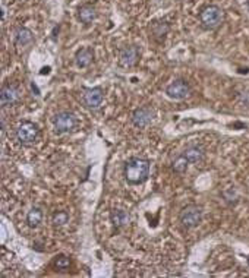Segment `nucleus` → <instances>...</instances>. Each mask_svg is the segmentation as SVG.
Listing matches in <instances>:
<instances>
[{
    "label": "nucleus",
    "instance_id": "f257e3e1",
    "mask_svg": "<svg viewBox=\"0 0 249 278\" xmlns=\"http://www.w3.org/2000/svg\"><path fill=\"white\" fill-rule=\"evenodd\" d=\"M149 167H151L149 160L141 158V157H133L125 163L123 176L129 185H141L147 182L148 179Z\"/></svg>",
    "mask_w": 249,
    "mask_h": 278
},
{
    "label": "nucleus",
    "instance_id": "f03ea898",
    "mask_svg": "<svg viewBox=\"0 0 249 278\" xmlns=\"http://www.w3.org/2000/svg\"><path fill=\"white\" fill-rule=\"evenodd\" d=\"M199 21L205 30H216L224 21V12L220 6L210 5V6L204 8L202 12L199 14Z\"/></svg>",
    "mask_w": 249,
    "mask_h": 278
},
{
    "label": "nucleus",
    "instance_id": "7ed1b4c3",
    "mask_svg": "<svg viewBox=\"0 0 249 278\" xmlns=\"http://www.w3.org/2000/svg\"><path fill=\"white\" fill-rule=\"evenodd\" d=\"M51 122H53L54 132H56L57 135H63V133H69V132H72V130L76 127V124H78V119H76V116H75L72 111H66V110H63V111L56 113Z\"/></svg>",
    "mask_w": 249,
    "mask_h": 278
},
{
    "label": "nucleus",
    "instance_id": "20e7f679",
    "mask_svg": "<svg viewBox=\"0 0 249 278\" xmlns=\"http://www.w3.org/2000/svg\"><path fill=\"white\" fill-rule=\"evenodd\" d=\"M202 208L198 205H188L181 211L179 214V221L183 228H194L202 221Z\"/></svg>",
    "mask_w": 249,
    "mask_h": 278
},
{
    "label": "nucleus",
    "instance_id": "39448f33",
    "mask_svg": "<svg viewBox=\"0 0 249 278\" xmlns=\"http://www.w3.org/2000/svg\"><path fill=\"white\" fill-rule=\"evenodd\" d=\"M38 136V126L34 122L25 120L17 127V139L22 145H33Z\"/></svg>",
    "mask_w": 249,
    "mask_h": 278
},
{
    "label": "nucleus",
    "instance_id": "423d86ee",
    "mask_svg": "<svg viewBox=\"0 0 249 278\" xmlns=\"http://www.w3.org/2000/svg\"><path fill=\"white\" fill-rule=\"evenodd\" d=\"M82 101L85 107H88L91 110L100 108L101 104H103V101H104V91H103V88H84Z\"/></svg>",
    "mask_w": 249,
    "mask_h": 278
},
{
    "label": "nucleus",
    "instance_id": "0eeeda50",
    "mask_svg": "<svg viewBox=\"0 0 249 278\" xmlns=\"http://www.w3.org/2000/svg\"><path fill=\"white\" fill-rule=\"evenodd\" d=\"M166 94L173 100H185L191 94V87L185 79H175L170 85H167Z\"/></svg>",
    "mask_w": 249,
    "mask_h": 278
},
{
    "label": "nucleus",
    "instance_id": "6e6552de",
    "mask_svg": "<svg viewBox=\"0 0 249 278\" xmlns=\"http://www.w3.org/2000/svg\"><path fill=\"white\" fill-rule=\"evenodd\" d=\"M152 119H154V110L151 105H142L132 113V123L139 129L147 127L152 122Z\"/></svg>",
    "mask_w": 249,
    "mask_h": 278
},
{
    "label": "nucleus",
    "instance_id": "1a4fd4ad",
    "mask_svg": "<svg viewBox=\"0 0 249 278\" xmlns=\"http://www.w3.org/2000/svg\"><path fill=\"white\" fill-rule=\"evenodd\" d=\"M21 98L19 88L15 84H8L0 89V104L2 107H12Z\"/></svg>",
    "mask_w": 249,
    "mask_h": 278
},
{
    "label": "nucleus",
    "instance_id": "9d476101",
    "mask_svg": "<svg viewBox=\"0 0 249 278\" xmlns=\"http://www.w3.org/2000/svg\"><path fill=\"white\" fill-rule=\"evenodd\" d=\"M139 56H141V53H139V49L136 46L125 47L120 52V56H119V65L122 68H132L138 63Z\"/></svg>",
    "mask_w": 249,
    "mask_h": 278
},
{
    "label": "nucleus",
    "instance_id": "9b49d317",
    "mask_svg": "<svg viewBox=\"0 0 249 278\" xmlns=\"http://www.w3.org/2000/svg\"><path fill=\"white\" fill-rule=\"evenodd\" d=\"M182 154L186 157V160L189 161V164H198V163H201L204 160L205 151L199 145H192V147H188Z\"/></svg>",
    "mask_w": 249,
    "mask_h": 278
},
{
    "label": "nucleus",
    "instance_id": "f8f14e48",
    "mask_svg": "<svg viewBox=\"0 0 249 278\" xmlns=\"http://www.w3.org/2000/svg\"><path fill=\"white\" fill-rule=\"evenodd\" d=\"M94 60V52L90 47H84L79 49L75 54V62L78 65V68H88Z\"/></svg>",
    "mask_w": 249,
    "mask_h": 278
},
{
    "label": "nucleus",
    "instance_id": "ddd939ff",
    "mask_svg": "<svg viewBox=\"0 0 249 278\" xmlns=\"http://www.w3.org/2000/svg\"><path fill=\"white\" fill-rule=\"evenodd\" d=\"M110 220H112L113 227H115L116 230H119V228H122V227L129 224L131 217H129V214H128L125 209H113L112 214H110Z\"/></svg>",
    "mask_w": 249,
    "mask_h": 278
},
{
    "label": "nucleus",
    "instance_id": "4468645a",
    "mask_svg": "<svg viewBox=\"0 0 249 278\" xmlns=\"http://www.w3.org/2000/svg\"><path fill=\"white\" fill-rule=\"evenodd\" d=\"M96 18H97V11H96V8L93 5H84V6L79 8V11H78V19L82 24L88 25L93 21H96Z\"/></svg>",
    "mask_w": 249,
    "mask_h": 278
},
{
    "label": "nucleus",
    "instance_id": "2eb2a0df",
    "mask_svg": "<svg viewBox=\"0 0 249 278\" xmlns=\"http://www.w3.org/2000/svg\"><path fill=\"white\" fill-rule=\"evenodd\" d=\"M43 221V211L38 207H33L27 214V224L31 228H37Z\"/></svg>",
    "mask_w": 249,
    "mask_h": 278
},
{
    "label": "nucleus",
    "instance_id": "dca6fc26",
    "mask_svg": "<svg viewBox=\"0 0 249 278\" xmlns=\"http://www.w3.org/2000/svg\"><path fill=\"white\" fill-rule=\"evenodd\" d=\"M33 40L34 35L31 33V30H28V28H19L17 31V34H15V43H17L18 46H21V47L28 46Z\"/></svg>",
    "mask_w": 249,
    "mask_h": 278
},
{
    "label": "nucleus",
    "instance_id": "f3484780",
    "mask_svg": "<svg viewBox=\"0 0 249 278\" xmlns=\"http://www.w3.org/2000/svg\"><path fill=\"white\" fill-rule=\"evenodd\" d=\"M151 33L155 38H164V35L169 33V24L164 21H155L151 24Z\"/></svg>",
    "mask_w": 249,
    "mask_h": 278
},
{
    "label": "nucleus",
    "instance_id": "a211bd4d",
    "mask_svg": "<svg viewBox=\"0 0 249 278\" xmlns=\"http://www.w3.org/2000/svg\"><path fill=\"white\" fill-rule=\"evenodd\" d=\"M188 167H189V161L186 160V157L183 154H181L178 158H175L173 163H172V170L178 174L185 173L188 170Z\"/></svg>",
    "mask_w": 249,
    "mask_h": 278
},
{
    "label": "nucleus",
    "instance_id": "6ab92c4d",
    "mask_svg": "<svg viewBox=\"0 0 249 278\" xmlns=\"http://www.w3.org/2000/svg\"><path fill=\"white\" fill-rule=\"evenodd\" d=\"M67 221H69V214H67L66 211H57L51 217V223H53L54 227L66 226Z\"/></svg>",
    "mask_w": 249,
    "mask_h": 278
},
{
    "label": "nucleus",
    "instance_id": "aec40b11",
    "mask_svg": "<svg viewBox=\"0 0 249 278\" xmlns=\"http://www.w3.org/2000/svg\"><path fill=\"white\" fill-rule=\"evenodd\" d=\"M70 263H72L70 258H67L65 255H60L54 259V266H56L57 271H66V269H69Z\"/></svg>",
    "mask_w": 249,
    "mask_h": 278
}]
</instances>
